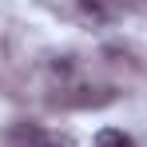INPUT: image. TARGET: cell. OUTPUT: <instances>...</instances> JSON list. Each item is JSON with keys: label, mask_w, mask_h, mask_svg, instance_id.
I'll return each instance as SVG.
<instances>
[{"label": "cell", "mask_w": 147, "mask_h": 147, "mask_svg": "<svg viewBox=\"0 0 147 147\" xmlns=\"http://www.w3.org/2000/svg\"><path fill=\"white\" fill-rule=\"evenodd\" d=\"M32 147H72V139H64V135H52V131H40V127H28L24 135Z\"/></svg>", "instance_id": "2"}, {"label": "cell", "mask_w": 147, "mask_h": 147, "mask_svg": "<svg viewBox=\"0 0 147 147\" xmlns=\"http://www.w3.org/2000/svg\"><path fill=\"white\" fill-rule=\"evenodd\" d=\"M96 147H135V143H131V135L119 131V127H103L96 135Z\"/></svg>", "instance_id": "3"}, {"label": "cell", "mask_w": 147, "mask_h": 147, "mask_svg": "<svg viewBox=\"0 0 147 147\" xmlns=\"http://www.w3.org/2000/svg\"><path fill=\"white\" fill-rule=\"evenodd\" d=\"M111 99H115L111 88H80V96H64V99H56V103H68V107H103Z\"/></svg>", "instance_id": "1"}]
</instances>
